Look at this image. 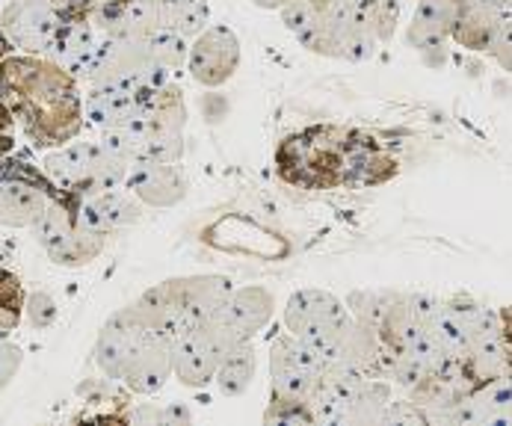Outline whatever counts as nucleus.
<instances>
[{
  "label": "nucleus",
  "mask_w": 512,
  "mask_h": 426,
  "mask_svg": "<svg viewBox=\"0 0 512 426\" xmlns=\"http://www.w3.org/2000/svg\"><path fill=\"white\" fill-rule=\"evenodd\" d=\"M276 296L261 287V284H243L231 287L228 296L222 299L217 308V317L243 341H255L273 320Z\"/></svg>",
  "instance_id": "nucleus-16"
},
{
  "label": "nucleus",
  "mask_w": 512,
  "mask_h": 426,
  "mask_svg": "<svg viewBox=\"0 0 512 426\" xmlns=\"http://www.w3.org/2000/svg\"><path fill=\"white\" fill-rule=\"evenodd\" d=\"M101 36L178 33L187 42L211 24L208 0H107L89 12Z\"/></svg>",
  "instance_id": "nucleus-7"
},
{
  "label": "nucleus",
  "mask_w": 512,
  "mask_h": 426,
  "mask_svg": "<svg viewBox=\"0 0 512 426\" xmlns=\"http://www.w3.org/2000/svg\"><path fill=\"white\" fill-rule=\"evenodd\" d=\"M279 12L296 42L317 57L365 63L379 48L367 0H288Z\"/></svg>",
  "instance_id": "nucleus-4"
},
{
  "label": "nucleus",
  "mask_w": 512,
  "mask_h": 426,
  "mask_svg": "<svg viewBox=\"0 0 512 426\" xmlns=\"http://www.w3.org/2000/svg\"><path fill=\"white\" fill-rule=\"evenodd\" d=\"M66 12L42 3V0H9L0 9V27L12 45V51L21 54H39L45 57L54 45L60 27L66 24Z\"/></svg>",
  "instance_id": "nucleus-13"
},
{
  "label": "nucleus",
  "mask_w": 512,
  "mask_h": 426,
  "mask_svg": "<svg viewBox=\"0 0 512 426\" xmlns=\"http://www.w3.org/2000/svg\"><path fill=\"white\" fill-rule=\"evenodd\" d=\"M382 424H427V418L409 397H403V400L391 397V403L382 415Z\"/></svg>",
  "instance_id": "nucleus-31"
},
{
  "label": "nucleus",
  "mask_w": 512,
  "mask_h": 426,
  "mask_svg": "<svg viewBox=\"0 0 512 426\" xmlns=\"http://www.w3.org/2000/svg\"><path fill=\"white\" fill-rule=\"evenodd\" d=\"M323 367H326V358L311 344L293 338L291 332L276 335L270 344V394L305 400L311 388L317 385Z\"/></svg>",
  "instance_id": "nucleus-12"
},
{
  "label": "nucleus",
  "mask_w": 512,
  "mask_h": 426,
  "mask_svg": "<svg viewBox=\"0 0 512 426\" xmlns=\"http://www.w3.org/2000/svg\"><path fill=\"white\" fill-rule=\"evenodd\" d=\"M125 187L146 208H175L190 193V178L178 163L163 160H137L128 169Z\"/></svg>",
  "instance_id": "nucleus-15"
},
{
  "label": "nucleus",
  "mask_w": 512,
  "mask_h": 426,
  "mask_svg": "<svg viewBox=\"0 0 512 426\" xmlns=\"http://www.w3.org/2000/svg\"><path fill=\"white\" fill-rule=\"evenodd\" d=\"M258 370V355H255V344L252 341H240L231 353L222 358L217 367V376L211 385H217V391L225 397H243L255 379Z\"/></svg>",
  "instance_id": "nucleus-25"
},
{
  "label": "nucleus",
  "mask_w": 512,
  "mask_h": 426,
  "mask_svg": "<svg viewBox=\"0 0 512 426\" xmlns=\"http://www.w3.org/2000/svg\"><path fill=\"white\" fill-rule=\"evenodd\" d=\"M468 3H486V6H498V9H510V0H468Z\"/></svg>",
  "instance_id": "nucleus-37"
},
{
  "label": "nucleus",
  "mask_w": 512,
  "mask_h": 426,
  "mask_svg": "<svg viewBox=\"0 0 512 426\" xmlns=\"http://www.w3.org/2000/svg\"><path fill=\"white\" fill-rule=\"evenodd\" d=\"M21 320H27V326L33 332H45L57 323V299L45 290H30L24 293V314Z\"/></svg>",
  "instance_id": "nucleus-29"
},
{
  "label": "nucleus",
  "mask_w": 512,
  "mask_h": 426,
  "mask_svg": "<svg viewBox=\"0 0 512 426\" xmlns=\"http://www.w3.org/2000/svg\"><path fill=\"white\" fill-rule=\"evenodd\" d=\"M92 361L104 379L148 397L172 379V341L157 335L134 305H125L101 326Z\"/></svg>",
  "instance_id": "nucleus-3"
},
{
  "label": "nucleus",
  "mask_w": 512,
  "mask_h": 426,
  "mask_svg": "<svg viewBox=\"0 0 512 426\" xmlns=\"http://www.w3.org/2000/svg\"><path fill=\"white\" fill-rule=\"evenodd\" d=\"M98 45H101V33L95 30L89 15H69L45 57L66 74H72L77 83H86Z\"/></svg>",
  "instance_id": "nucleus-17"
},
{
  "label": "nucleus",
  "mask_w": 512,
  "mask_h": 426,
  "mask_svg": "<svg viewBox=\"0 0 512 426\" xmlns=\"http://www.w3.org/2000/svg\"><path fill=\"white\" fill-rule=\"evenodd\" d=\"M57 193L51 181H24V178H3L0 181V225L6 228H30L39 213L45 211L48 199Z\"/></svg>",
  "instance_id": "nucleus-21"
},
{
  "label": "nucleus",
  "mask_w": 512,
  "mask_h": 426,
  "mask_svg": "<svg viewBox=\"0 0 512 426\" xmlns=\"http://www.w3.org/2000/svg\"><path fill=\"white\" fill-rule=\"evenodd\" d=\"M510 376L477 385L459 406L456 424L462 426H507L510 424Z\"/></svg>",
  "instance_id": "nucleus-23"
},
{
  "label": "nucleus",
  "mask_w": 512,
  "mask_h": 426,
  "mask_svg": "<svg viewBox=\"0 0 512 426\" xmlns=\"http://www.w3.org/2000/svg\"><path fill=\"white\" fill-rule=\"evenodd\" d=\"M231 287L234 284L228 276H214V273L175 276L148 287L131 305L157 335L175 341L193 326L205 323L211 314H217Z\"/></svg>",
  "instance_id": "nucleus-6"
},
{
  "label": "nucleus",
  "mask_w": 512,
  "mask_h": 426,
  "mask_svg": "<svg viewBox=\"0 0 512 426\" xmlns=\"http://www.w3.org/2000/svg\"><path fill=\"white\" fill-rule=\"evenodd\" d=\"M240 60H243L240 36L225 24H208L199 36L190 39L184 71L196 83L217 89L234 77V71L240 69Z\"/></svg>",
  "instance_id": "nucleus-14"
},
{
  "label": "nucleus",
  "mask_w": 512,
  "mask_h": 426,
  "mask_svg": "<svg viewBox=\"0 0 512 426\" xmlns=\"http://www.w3.org/2000/svg\"><path fill=\"white\" fill-rule=\"evenodd\" d=\"M0 104L12 113L33 151L77 140L86 125L80 83L39 54H9L0 60Z\"/></svg>",
  "instance_id": "nucleus-2"
},
{
  "label": "nucleus",
  "mask_w": 512,
  "mask_h": 426,
  "mask_svg": "<svg viewBox=\"0 0 512 426\" xmlns=\"http://www.w3.org/2000/svg\"><path fill=\"white\" fill-rule=\"evenodd\" d=\"M21 364H24V350L6 338H0V391L18 376Z\"/></svg>",
  "instance_id": "nucleus-32"
},
{
  "label": "nucleus",
  "mask_w": 512,
  "mask_h": 426,
  "mask_svg": "<svg viewBox=\"0 0 512 426\" xmlns=\"http://www.w3.org/2000/svg\"><path fill=\"white\" fill-rule=\"evenodd\" d=\"M39 166L45 169V175L51 178L57 190L72 193V196L125 187V178L131 169V163L122 160L101 137H92V140L77 137L60 148H51L45 151Z\"/></svg>",
  "instance_id": "nucleus-8"
},
{
  "label": "nucleus",
  "mask_w": 512,
  "mask_h": 426,
  "mask_svg": "<svg viewBox=\"0 0 512 426\" xmlns=\"http://www.w3.org/2000/svg\"><path fill=\"white\" fill-rule=\"evenodd\" d=\"M252 3H255L258 9H282L288 0H252Z\"/></svg>",
  "instance_id": "nucleus-35"
},
{
  "label": "nucleus",
  "mask_w": 512,
  "mask_h": 426,
  "mask_svg": "<svg viewBox=\"0 0 512 426\" xmlns=\"http://www.w3.org/2000/svg\"><path fill=\"white\" fill-rule=\"evenodd\" d=\"M9 54H12V45H9V39H6V33H3V27H0V60L9 57Z\"/></svg>",
  "instance_id": "nucleus-36"
},
{
  "label": "nucleus",
  "mask_w": 512,
  "mask_h": 426,
  "mask_svg": "<svg viewBox=\"0 0 512 426\" xmlns=\"http://www.w3.org/2000/svg\"><path fill=\"white\" fill-rule=\"evenodd\" d=\"M140 89L131 86H86L83 92V122L95 131L128 128L137 116Z\"/></svg>",
  "instance_id": "nucleus-20"
},
{
  "label": "nucleus",
  "mask_w": 512,
  "mask_h": 426,
  "mask_svg": "<svg viewBox=\"0 0 512 426\" xmlns=\"http://www.w3.org/2000/svg\"><path fill=\"white\" fill-rule=\"evenodd\" d=\"M190 42L178 33L157 36H101L86 86L148 89L172 83L187 66Z\"/></svg>",
  "instance_id": "nucleus-5"
},
{
  "label": "nucleus",
  "mask_w": 512,
  "mask_h": 426,
  "mask_svg": "<svg viewBox=\"0 0 512 426\" xmlns=\"http://www.w3.org/2000/svg\"><path fill=\"white\" fill-rule=\"evenodd\" d=\"M24 282L0 267V338H6L9 332H15L21 326V314H24Z\"/></svg>",
  "instance_id": "nucleus-27"
},
{
  "label": "nucleus",
  "mask_w": 512,
  "mask_h": 426,
  "mask_svg": "<svg viewBox=\"0 0 512 426\" xmlns=\"http://www.w3.org/2000/svg\"><path fill=\"white\" fill-rule=\"evenodd\" d=\"M89 3V9H95V6H101V3H107V0H86Z\"/></svg>",
  "instance_id": "nucleus-38"
},
{
  "label": "nucleus",
  "mask_w": 512,
  "mask_h": 426,
  "mask_svg": "<svg viewBox=\"0 0 512 426\" xmlns=\"http://www.w3.org/2000/svg\"><path fill=\"white\" fill-rule=\"evenodd\" d=\"M391 382L388 379H359L344 403V421L341 426H382V415L391 403Z\"/></svg>",
  "instance_id": "nucleus-24"
},
{
  "label": "nucleus",
  "mask_w": 512,
  "mask_h": 426,
  "mask_svg": "<svg viewBox=\"0 0 512 426\" xmlns=\"http://www.w3.org/2000/svg\"><path fill=\"white\" fill-rule=\"evenodd\" d=\"M400 157L391 142L365 128L317 122L293 131L276 148V175L302 193L373 190L394 181Z\"/></svg>",
  "instance_id": "nucleus-1"
},
{
  "label": "nucleus",
  "mask_w": 512,
  "mask_h": 426,
  "mask_svg": "<svg viewBox=\"0 0 512 426\" xmlns=\"http://www.w3.org/2000/svg\"><path fill=\"white\" fill-rule=\"evenodd\" d=\"M125 424H190L193 415L181 403L154 406V403H131L125 409Z\"/></svg>",
  "instance_id": "nucleus-28"
},
{
  "label": "nucleus",
  "mask_w": 512,
  "mask_h": 426,
  "mask_svg": "<svg viewBox=\"0 0 512 426\" xmlns=\"http://www.w3.org/2000/svg\"><path fill=\"white\" fill-rule=\"evenodd\" d=\"M456 15V0H418L415 15L406 27V42L418 54L444 51L450 42V27Z\"/></svg>",
  "instance_id": "nucleus-22"
},
{
  "label": "nucleus",
  "mask_w": 512,
  "mask_h": 426,
  "mask_svg": "<svg viewBox=\"0 0 512 426\" xmlns=\"http://www.w3.org/2000/svg\"><path fill=\"white\" fill-rule=\"evenodd\" d=\"M400 293H403V290H391V287H362V290L347 293L344 305H347L350 317H353L359 326H365L370 332H379V326H382L388 308L397 302Z\"/></svg>",
  "instance_id": "nucleus-26"
},
{
  "label": "nucleus",
  "mask_w": 512,
  "mask_h": 426,
  "mask_svg": "<svg viewBox=\"0 0 512 426\" xmlns=\"http://www.w3.org/2000/svg\"><path fill=\"white\" fill-rule=\"evenodd\" d=\"M36 243L42 252L51 258V264L66 267V270H80L98 261V255L107 246V237L95 231L77 208V196L57 190L39 219L30 225Z\"/></svg>",
  "instance_id": "nucleus-9"
},
{
  "label": "nucleus",
  "mask_w": 512,
  "mask_h": 426,
  "mask_svg": "<svg viewBox=\"0 0 512 426\" xmlns=\"http://www.w3.org/2000/svg\"><path fill=\"white\" fill-rule=\"evenodd\" d=\"M18 125H15V119H12V113L0 104V163L6 160V157H12V154H18L21 151V140H18Z\"/></svg>",
  "instance_id": "nucleus-33"
},
{
  "label": "nucleus",
  "mask_w": 512,
  "mask_h": 426,
  "mask_svg": "<svg viewBox=\"0 0 512 426\" xmlns=\"http://www.w3.org/2000/svg\"><path fill=\"white\" fill-rule=\"evenodd\" d=\"M267 424H314L311 409L305 400H293V397H273L270 394V406L264 412Z\"/></svg>",
  "instance_id": "nucleus-30"
},
{
  "label": "nucleus",
  "mask_w": 512,
  "mask_h": 426,
  "mask_svg": "<svg viewBox=\"0 0 512 426\" xmlns=\"http://www.w3.org/2000/svg\"><path fill=\"white\" fill-rule=\"evenodd\" d=\"M510 27V9L486 6V3H468L456 0V15L450 27V42L474 51V54H489L495 36Z\"/></svg>",
  "instance_id": "nucleus-19"
},
{
  "label": "nucleus",
  "mask_w": 512,
  "mask_h": 426,
  "mask_svg": "<svg viewBox=\"0 0 512 426\" xmlns=\"http://www.w3.org/2000/svg\"><path fill=\"white\" fill-rule=\"evenodd\" d=\"M77 208H80V216L95 231H101L104 237L137 225L143 219V213H146V205L128 187H113V190H98V193L77 196Z\"/></svg>",
  "instance_id": "nucleus-18"
},
{
  "label": "nucleus",
  "mask_w": 512,
  "mask_h": 426,
  "mask_svg": "<svg viewBox=\"0 0 512 426\" xmlns=\"http://www.w3.org/2000/svg\"><path fill=\"white\" fill-rule=\"evenodd\" d=\"M42 3H51L57 9H63L66 15H89V3L86 0H42Z\"/></svg>",
  "instance_id": "nucleus-34"
},
{
  "label": "nucleus",
  "mask_w": 512,
  "mask_h": 426,
  "mask_svg": "<svg viewBox=\"0 0 512 426\" xmlns=\"http://www.w3.org/2000/svg\"><path fill=\"white\" fill-rule=\"evenodd\" d=\"M350 320L344 299L323 287H302L285 305V332L311 344L323 358L335 353Z\"/></svg>",
  "instance_id": "nucleus-10"
},
{
  "label": "nucleus",
  "mask_w": 512,
  "mask_h": 426,
  "mask_svg": "<svg viewBox=\"0 0 512 426\" xmlns=\"http://www.w3.org/2000/svg\"><path fill=\"white\" fill-rule=\"evenodd\" d=\"M243 338H237L217 314L193 326L172 341V379L184 388H208L217 376L222 358L231 353Z\"/></svg>",
  "instance_id": "nucleus-11"
}]
</instances>
